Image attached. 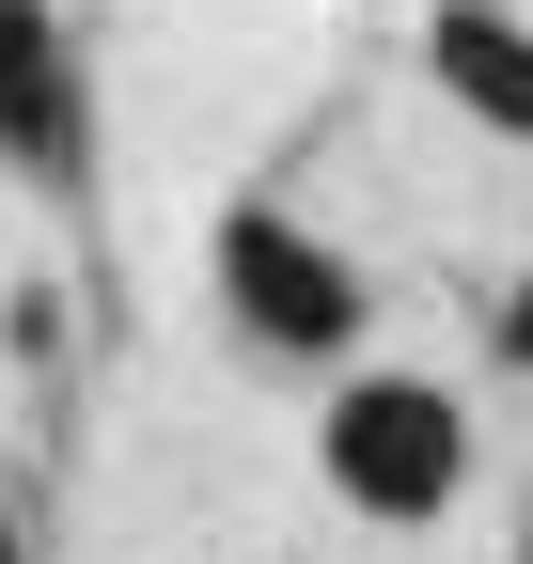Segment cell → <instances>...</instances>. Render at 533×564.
Returning a JSON list of instances; mask_svg holds the SVG:
<instances>
[{"instance_id": "cell-2", "label": "cell", "mask_w": 533, "mask_h": 564, "mask_svg": "<svg viewBox=\"0 0 533 564\" xmlns=\"http://www.w3.org/2000/svg\"><path fill=\"white\" fill-rule=\"evenodd\" d=\"M220 282H236V314H251L266 345H346V329H361V282L329 267L298 220H236V236H220Z\"/></svg>"}, {"instance_id": "cell-1", "label": "cell", "mask_w": 533, "mask_h": 564, "mask_svg": "<svg viewBox=\"0 0 533 564\" xmlns=\"http://www.w3.org/2000/svg\"><path fill=\"white\" fill-rule=\"evenodd\" d=\"M455 470H471L455 392H424V377H361V392H329V486H346V502H377V518H439Z\"/></svg>"}, {"instance_id": "cell-4", "label": "cell", "mask_w": 533, "mask_h": 564, "mask_svg": "<svg viewBox=\"0 0 533 564\" xmlns=\"http://www.w3.org/2000/svg\"><path fill=\"white\" fill-rule=\"evenodd\" d=\"M439 79H455V110H487V126L533 141V32H518V17H487V0H439Z\"/></svg>"}, {"instance_id": "cell-5", "label": "cell", "mask_w": 533, "mask_h": 564, "mask_svg": "<svg viewBox=\"0 0 533 564\" xmlns=\"http://www.w3.org/2000/svg\"><path fill=\"white\" fill-rule=\"evenodd\" d=\"M502 345H518V361H533V299H518V314H502Z\"/></svg>"}, {"instance_id": "cell-3", "label": "cell", "mask_w": 533, "mask_h": 564, "mask_svg": "<svg viewBox=\"0 0 533 564\" xmlns=\"http://www.w3.org/2000/svg\"><path fill=\"white\" fill-rule=\"evenodd\" d=\"M0 158H17V173L79 158V63H63L47 0H0Z\"/></svg>"}, {"instance_id": "cell-6", "label": "cell", "mask_w": 533, "mask_h": 564, "mask_svg": "<svg viewBox=\"0 0 533 564\" xmlns=\"http://www.w3.org/2000/svg\"><path fill=\"white\" fill-rule=\"evenodd\" d=\"M0 564H17V549H0Z\"/></svg>"}]
</instances>
